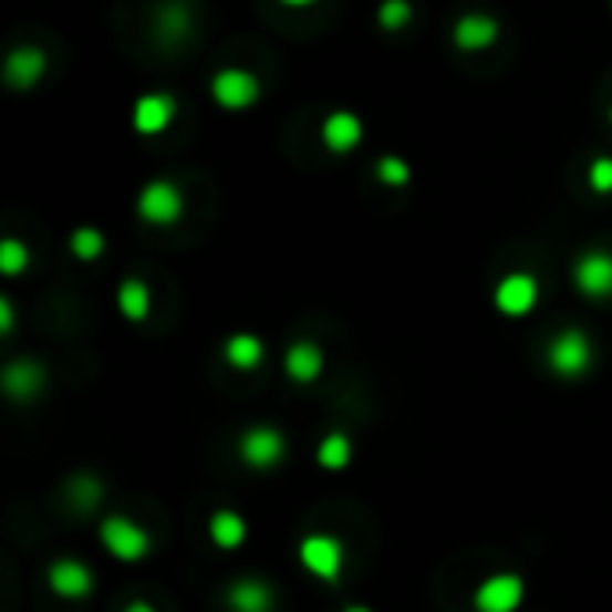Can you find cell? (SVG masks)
I'll return each mask as SVG.
<instances>
[{"mask_svg":"<svg viewBox=\"0 0 612 612\" xmlns=\"http://www.w3.org/2000/svg\"><path fill=\"white\" fill-rule=\"evenodd\" d=\"M544 359H548V370H552L556 376L580 380V376H588V370L594 365V344H591V336L584 330L566 326L552 336Z\"/></svg>","mask_w":612,"mask_h":612,"instance_id":"cell-1","label":"cell"},{"mask_svg":"<svg viewBox=\"0 0 612 612\" xmlns=\"http://www.w3.org/2000/svg\"><path fill=\"white\" fill-rule=\"evenodd\" d=\"M101 544L104 552L118 562H144L151 556V533L129 516H108L101 523Z\"/></svg>","mask_w":612,"mask_h":612,"instance_id":"cell-2","label":"cell"},{"mask_svg":"<svg viewBox=\"0 0 612 612\" xmlns=\"http://www.w3.org/2000/svg\"><path fill=\"white\" fill-rule=\"evenodd\" d=\"M237 452H240L243 466H251L255 473H269L287 458V437L277 426H248V431L240 434Z\"/></svg>","mask_w":612,"mask_h":612,"instance_id":"cell-3","label":"cell"},{"mask_svg":"<svg viewBox=\"0 0 612 612\" xmlns=\"http://www.w3.org/2000/svg\"><path fill=\"white\" fill-rule=\"evenodd\" d=\"M298 562L304 573H312L315 580H326V584H336L344 570V544L330 538V533H309L298 544Z\"/></svg>","mask_w":612,"mask_h":612,"instance_id":"cell-4","label":"cell"},{"mask_svg":"<svg viewBox=\"0 0 612 612\" xmlns=\"http://www.w3.org/2000/svg\"><path fill=\"white\" fill-rule=\"evenodd\" d=\"M183 208H187V201H183V190L176 187V183H168V179H151L147 187L136 194V216H141L144 222H151V226L179 222Z\"/></svg>","mask_w":612,"mask_h":612,"instance_id":"cell-5","label":"cell"},{"mask_svg":"<svg viewBox=\"0 0 612 612\" xmlns=\"http://www.w3.org/2000/svg\"><path fill=\"white\" fill-rule=\"evenodd\" d=\"M262 97V86L248 72V69H219L211 75V101L219 104L222 112H243L251 108V104Z\"/></svg>","mask_w":612,"mask_h":612,"instance_id":"cell-6","label":"cell"},{"mask_svg":"<svg viewBox=\"0 0 612 612\" xmlns=\"http://www.w3.org/2000/svg\"><path fill=\"white\" fill-rule=\"evenodd\" d=\"M527 584L519 573H491L480 580L477 591H473V609L477 612H516L523 605Z\"/></svg>","mask_w":612,"mask_h":612,"instance_id":"cell-7","label":"cell"},{"mask_svg":"<svg viewBox=\"0 0 612 612\" xmlns=\"http://www.w3.org/2000/svg\"><path fill=\"white\" fill-rule=\"evenodd\" d=\"M573 287L591 301L612 298V251L591 248L573 262Z\"/></svg>","mask_w":612,"mask_h":612,"instance_id":"cell-8","label":"cell"},{"mask_svg":"<svg viewBox=\"0 0 612 612\" xmlns=\"http://www.w3.org/2000/svg\"><path fill=\"white\" fill-rule=\"evenodd\" d=\"M538 294L541 287L538 280L530 277V272H505L495 287V309L509 319H523L533 312V304H538Z\"/></svg>","mask_w":612,"mask_h":612,"instance_id":"cell-9","label":"cell"},{"mask_svg":"<svg viewBox=\"0 0 612 612\" xmlns=\"http://www.w3.org/2000/svg\"><path fill=\"white\" fill-rule=\"evenodd\" d=\"M48 588L58 594V599L65 602H80V599H90V591H94V573H90V566L80 562V559H54L48 566Z\"/></svg>","mask_w":612,"mask_h":612,"instance_id":"cell-10","label":"cell"},{"mask_svg":"<svg viewBox=\"0 0 612 612\" xmlns=\"http://www.w3.org/2000/svg\"><path fill=\"white\" fill-rule=\"evenodd\" d=\"M43 72H48V54H43L37 43H22V48H14L8 58H4V83L11 90H33Z\"/></svg>","mask_w":612,"mask_h":612,"instance_id":"cell-11","label":"cell"},{"mask_svg":"<svg viewBox=\"0 0 612 612\" xmlns=\"http://www.w3.org/2000/svg\"><path fill=\"white\" fill-rule=\"evenodd\" d=\"M498 37H501L498 19H491V14H480V11H469V14H463V19L452 25V43L458 51H466V54L487 51L491 43H498Z\"/></svg>","mask_w":612,"mask_h":612,"instance_id":"cell-12","label":"cell"},{"mask_svg":"<svg viewBox=\"0 0 612 612\" xmlns=\"http://www.w3.org/2000/svg\"><path fill=\"white\" fill-rule=\"evenodd\" d=\"M226 605L234 612H277V588L262 577H237L226 588Z\"/></svg>","mask_w":612,"mask_h":612,"instance_id":"cell-13","label":"cell"},{"mask_svg":"<svg viewBox=\"0 0 612 612\" xmlns=\"http://www.w3.org/2000/svg\"><path fill=\"white\" fill-rule=\"evenodd\" d=\"M176 118V97L168 94H141L133 101V129L141 136H158Z\"/></svg>","mask_w":612,"mask_h":612,"instance_id":"cell-14","label":"cell"},{"mask_svg":"<svg viewBox=\"0 0 612 612\" xmlns=\"http://www.w3.org/2000/svg\"><path fill=\"white\" fill-rule=\"evenodd\" d=\"M43 384H48V373H43V365L37 359L11 362L4 376H0V387H4L11 402H33V397L43 391Z\"/></svg>","mask_w":612,"mask_h":612,"instance_id":"cell-15","label":"cell"},{"mask_svg":"<svg viewBox=\"0 0 612 612\" xmlns=\"http://www.w3.org/2000/svg\"><path fill=\"white\" fill-rule=\"evenodd\" d=\"M319 136H323V144H326L330 155H348V151H355L362 144L365 126H362V118L355 112H330L323 118V129H319Z\"/></svg>","mask_w":612,"mask_h":612,"instance_id":"cell-16","label":"cell"},{"mask_svg":"<svg viewBox=\"0 0 612 612\" xmlns=\"http://www.w3.org/2000/svg\"><path fill=\"white\" fill-rule=\"evenodd\" d=\"M323 348L312 344V341H294L287 348V355H283V373L287 380H294V384H315L319 376H323Z\"/></svg>","mask_w":612,"mask_h":612,"instance_id":"cell-17","label":"cell"},{"mask_svg":"<svg viewBox=\"0 0 612 612\" xmlns=\"http://www.w3.org/2000/svg\"><path fill=\"white\" fill-rule=\"evenodd\" d=\"M155 37L165 48H179L183 40L194 37V14L187 4H179V0H168V4L158 8L155 14Z\"/></svg>","mask_w":612,"mask_h":612,"instance_id":"cell-18","label":"cell"},{"mask_svg":"<svg viewBox=\"0 0 612 612\" xmlns=\"http://www.w3.org/2000/svg\"><path fill=\"white\" fill-rule=\"evenodd\" d=\"M208 538L222 552H237V548L248 541V523H243V516L234 512V509H219L211 512L208 519Z\"/></svg>","mask_w":612,"mask_h":612,"instance_id":"cell-19","label":"cell"},{"mask_svg":"<svg viewBox=\"0 0 612 612\" xmlns=\"http://www.w3.org/2000/svg\"><path fill=\"white\" fill-rule=\"evenodd\" d=\"M222 359L234 365V370L251 373V370H258V365H262L266 344L258 341L255 333H234V336H226V341H222Z\"/></svg>","mask_w":612,"mask_h":612,"instance_id":"cell-20","label":"cell"},{"mask_svg":"<svg viewBox=\"0 0 612 612\" xmlns=\"http://www.w3.org/2000/svg\"><path fill=\"white\" fill-rule=\"evenodd\" d=\"M115 304H118V312L129 319V323H144V319L151 315V287L144 280H122L118 287V294H115Z\"/></svg>","mask_w":612,"mask_h":612,"instance_id":"cell-21","label":"cell"},{"mask_svg":"<svg viewBox=\"0 0 612 612\" xmlns=\"http://www.w3.org/2000/svg\"><path fill=\"white\" fill-rule=\"evenodd\" d=\"M351 437L344 434V431H330L323 440H319V448H315V463L323 466L326 473H341V469H348V463H351Z\"/></svg>","mask_w":612,"mask_h":612,"instance_id":"cell-22","label":"cell"},{"mask_svg":"<svg viewBox=\"0 0 612 612\" xmlns=\"http://www.w3.org/2000/svg\"><path fill=\"white\" fill-rule=\"evenodd\" d=\"M69 248H72L75 258H80V262H97V258L104 255V248H108V240H104V234L97 226H80V229H72Z\"/></svg>","mask_w":612,"mask_h":612,"instance_id":"cell-23","label":"cell"},{"mask_svg":"<svg viewBox=\"0 0 612 612\" xmlns=\"http://www.w3.org/2000/svg\"><path fill=\"white\" fill-rule=\"evenodd\" d=\"M376 22L384 33H402V29H408V22H412V0H380Z\"/></svg>","mask_w":612,"mask_h":612,"instance_id":"cell-24","label":"cell"},{"mask_svg":"<svg viewBox=\"0 0 612 612\" xmlns=\"http://www.w3.org/2000/svg\"><path fill=\"white\" fill-rule=\"evenodd\" d=\"M29 269V248L22 240H14V237H8V240H0V272L4 277H19V272H25Z\"/></svg>","mask_w":612,"mask_h":612,"instance_id":"cell-25","label":"cell"},{"mask_svg":"<svg viewBox=\"0 0 612 612\" xmlns=\"http://www.w3.org/2000/svg\"><path fill=\"white\" fill-rule=\"evenodd\" d=\"M376 179L384 183V187H405V183L412 179V168L405 158L397 155H384L376 162Z\"/></svg>","mask_w":612,"mask_h":612,"instance_id":"cell-26","label":"cell"},{"mask_svg":"<svg viewBox=\"0 0 612 612\" xmlns=\"http://www.w3.org/2000/svg\"><path fill=\"white\" fill-rule=\"evenodd\" d=\"M588 187L594 194H612V158L599 155L588 165Z\"/></svg>","mask_w":612,"mask_h":612,"instance_id":"cell-27","label":"cell"},{"mask_svg":"<svg viewBox=\"0 0 612 612\" xmlns=\"http://www.w3.org/2000/svg\"><path fill=\"white\" fill-rule=\"evenodd\" d=\"M72 498L80 509H94L97 498H101V484L94 477H75L72 480Z\"/></svg>","mask_w":612,"mask_h":612,"instance_id":"cell-28","label":"cell"},{"mask_svg":"<svg viewBox=\"0 0 612 612\" xmlns=\"http://www.w3.org/2000/svg\"><path fill=\"white\" fill-rule=\"evenodd\" d=\"M14 330V309L8 298H0V333H11Z\"/></svg>","mask_w":612,"mask_h":612,"instance_id":"cell-29","label":"cell"},{"mask_svg":"<svg viewBox=\"0 0 612 612\" xmlns=\"http://www.w3.org/2000/svg\"><path fill=\"white\" fill-rule=\"evenodd\" d=\"M122 612H158V609L151 605V602H144V599H136V602H129V605L122 609Z\"/></svg>","mask_w":612,"mask_h":612,"instance_id":"cell-30","label":"cell"},{"mask_svg":"<svg viewBox=\"0 0 612 612\" xmlns=\"http://www.w3.org/2000/svg\"><path fill=\"white\" fill-rule=\"evenodd\" d=\"M280 4H287V8H309V4H315V0H280Z\"/></svg>","mask_w":612,"mask_h":612,"instance_id":"cell-31","label":"cell"},{"mask_svg":"<svg viewBox=\"0 0 612 612\" xmlns=\"http://www.w3.org/2000/svg\"><path fill=\"white\" fill-rule=\"evenodd\" d=\"M341 612H373L370 605H344Z\"/></svg>","mask_w":612,"mask_h":612,"instance_id":"cell-32","label":"cell"},{"mask_svg":"<svg viewBox=\"0 0 612 612\" xmlns=\"http://www.w3.org/2000/svg\"><path fill=\"white\" fill-rule=\"evenodd\" d=\"M609 122H612V108H609Z\"/></svg>","mask_w":612,"mask_h":612,"instance_id":"cell-33","label":"cell"}]
</instances>
